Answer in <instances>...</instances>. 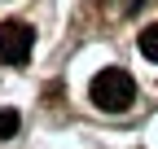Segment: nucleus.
<instances>
[{
	"label": "nucleus",
	"instance_id": "1",
	"mask_svg": "<svg viewBox=\"0 0 158 149\" xmlns=\"http://www.w3.org/2000/svg\"><path fill=\"white\" fill-rule=\"evenodd\" d=\"M132 101H136V79H132L127 70L106 66V70L92 79V105H97V110H106V114H118V110H127Z\"/></svg>",
	"mask_w": 158,
	"mask_h": 149
},
{
	"label": "nucleus",
	"instance_id": "2",
	"mask_svg": "<svg viewBox=\"0 0 158 149\" xmlns=\"http://www.w3.org/2000/svg\"><path fill=\"white\" fill-rule=\"evenodd\" d=\"M31 44H35V35L27 22H0V66H22L31 57Z\"/></svg>",
	"mask_w": 158,
	"mask_h": 149
},
{
	"label": "nucleus",
	"instance_id": "3",
	"mask_svg": "<svg viewBox=\"0 0 158 149\" xmlns=\"http://www.w3.org/2000/svg\"><path fill=\"white\" fill-rule=\"evenodd\" d=\"M141 53H145V57H149V62H158V22L141 31Z\"/></svg>",
	"mask_w": 158,
	"mask_h": 149
},
{
	"label": "nucleus",
	"instance_id": "4",
	"mask_svg": "<svg viewBox=\"0 0 158 149\" xmlns=\"http://www.w3.org/2000/svg\"><path fill=\"white\" fill-rule=\"evenodd\" d=\"M18 123H22V119H18V110H0V136H13Z\"/></svg>",
	"mask_w": 158,
	"mask_h": 149
}]
</instances>
